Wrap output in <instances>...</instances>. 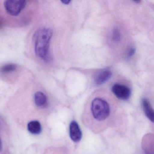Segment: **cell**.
I'll return each mask as SVG.
<instances>
[{"label": "cell", "mask_w": 154, "mask_h": 154, "mask_svg": "<svg viewBox=\"0 0 154 154\" xmlns=\"http://www.w3.org/2000/svg\"><path fill=\"white\" fill-rule=\"evenodd\" d=\"M53 35L52 29L41 27L35 32L33 36L35 54L45 62L50 60L49 47Z\"/></svg>", "instance_id": "cell-1"}, {"label": "cell", "mask_w": 154, "mask_h": 154, "mask_svg": "<svg viewBox=\"0 0 154 154\" xmlns=\"http://www.w3.org/2000/svg\"><path fill=\"white\" fill-rule=\"evenodd\" d=\"M89 112L94 121L101 123L109 119L111 110L108 102L102 98H96L92 101Z\"/></svg>", "instance_id": "cell-2"}, {"label": "cell", "mask_w": 154, "mask_h": 154, "mask_svg": "<svg viewBox=\"0 0 154 154\" xmlns=\"http://www.w3.org/2000/svg\"><path fill=\"white\" fill-rule=\"evenodd\" d=\"M28 1L14 0L4 1L3 8L5 12L11 17H17L22 13L28 6Z\"/></svg>", "instance_id": "cell-3"}, {"label": "cell", "mask_w": 154, "mask_h": 154, "mask_svg": "<svg viewBox=\"0 0 154 154\" xmlns=\"http://www.w3.org/2000/svg\"><path fill=\"white\" fill-rule=\"evenodd\" d=\"M112 91L117 98L120 100H128L130 97L131 91L130 88L122 85H114L112 87Z\"/></svg>", "instance_id": "cell-4"}, {"label": "cell", "mask_w": 154, "mask_h": 154, "mask_svg": "<svg viewBox=\"0 0 154 154\" xmlns=\"http://www.w3.org/2000/svg\"><path fill=\"white\" fill-rule=\"evenodd\" d=\"M69 134L73 141L78 142L81 140L82 133L78 123L75 121H72L69 126Z\"/></svg>", "instance_id": "cell-5"}, {"label": "cell", "mask_w": 154, "mask_h": 154, "mask_svg": "<svg viewBox=\"0 0 154 154\" xmlns=\"http://www.w3.org/2000/svg\"><path fill=\"white\" fill-rule=\"evenodd\" d=\"M112 72L110 70H105L99 73L94 79L96 85H100L107 82L111 77Z\"/></svg>", "instance_id": "cell-6"}, {"label": "cell", "mask_w": 154, "mask_h": 154, "mask_svg": "<svg viewBox=\"0 0 154 154\" xmlns=\"http://www.w3.org/2000/svg\"><path fill=\"white\" fill-rule=\"evenodd\" d=\"M35 104L39 108H45L48 104L46 95L41 91H38L34 95Z\"/></svg>", "instance_id": "cell-7"}, {"label": "cell", "mask_w": 154, "mask_h": 154, "mask_svg": "<svg viewBox=\"0 0 154 154\" xmlns=\"http://www.w3.org/2000/svg\"><path fill=\"white\" fill-rule=\"evenodd\" d=\"M142 105L144 113L147 118L152 122H154V111L149 101L147 99H143L142 100Z\"/></svg>", "instance_id": "cell-8"}, {"label": "cell", "mask_w": 154, "mask_h": 154, "mask_svg": "<svg viewBox=\"0 0 154 154\" xmlns=\"http://www.w3.org/2000/svg\"><path fill=\"white\" fill-rule=\"evenodd\" d=\"M27 128L30 133L34 135H38L42 131L41 124L38 121H32L28 124Z\"/></svg>", "instance_id": "cell-9"}, {"label": "cell", "mask_w": 154, "mask_h": 154, "mask_svg": "<svg viewBox=\"0 0 154 154\" xmlns=\"http://www.w3.org/2000/svg\"><path fill=\"white\" fill-rule=\"evenodd\" d=\"M17 67V66L15 64H8L3 66L0 69V71L3 73H9L14 72Z\"/></svg>", "instance_id": "cell-10"}, {"label": "cell", "mask_w": 154, "mask_h": 154, "mask_svg": "<svg viewBox=\"0 0 154 154\" xmlns=\"http://www.w3.org/2000/svg\"><path fill=\"white\" fill-rule=\"evenodd\" d=\"M112 38L115 42H119L120 40V33L118 29H113L112 32Z\"/></svg>", "instance_id": "cell-11"}, {"label": "cell", "mask_w": 154, "mask_h": 154, "mask_svg": "<svg viewBox=\"0 0 154 154\" xmlns=\"http://www.w3.org/2000/svg\"><path fill=\"white\" fill-rule=\"evenodd\" d=\"M135 52H136V50H135V48H131L129 50V51H128V57H131L133 56L134 55V54H135Z\"/></svg>", "instance_id": "cell-12"}, {"label": "cell", "mask_w": 154, "mask_h": 154, "mask_svg": "<svg viewBox=\"0 0 154 154\" xmlns=\"http://www.w3.org/2000/svg\"><path fill=\"white\" fill-rule=\"evenodd\" d=\"M61 2L64 4H66V5H68L71 2V1H68V0H64V1H62Z\"/></svg>", "instance_id": "cell-13"}, {"label": "cell", "mask_w": 154, "mask_h": 154, "mask_svg": "<svg viewBox=\"0 0 154 154\" xmlns=\"http://www.w3.org/2000/svg\"><path fill=\"white\" fill-rule=\"evenodd\" d=\"M2 149V142L1 140L0 139V152H1Z\"/></svg>", "instance_id": "cell-14"}, {"label": "cell", "mask_w": 154, "mask_h": 154, "mask_svg": "<svg viewBox=\"0 0 154 154\" xmlns=\"http://www.w3.org/2000/svg\"><path fill=\"white\" fill-rule=\"evenodd\" d=\"M2 26H3V22L0 20V29L2 28Z\"/></svg>", "instance_id": "cell-15"}]
</instances>
